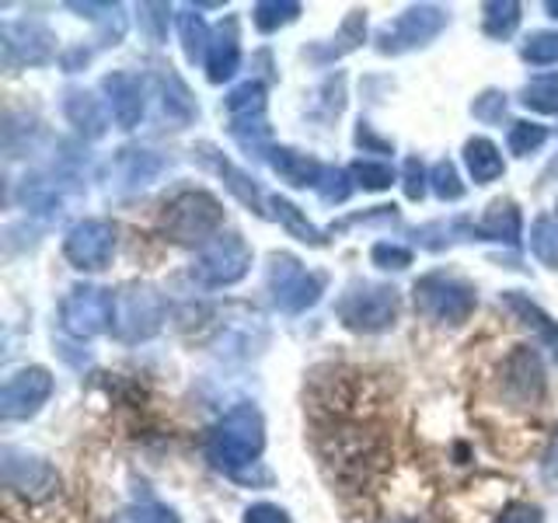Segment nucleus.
Wrapping results in <instances>:
<instances>
[{
  "mask_svg": "<svg viewBox=\"0 0 558 523\" xmlns=\"http://www.w3.org/2000/svg\"><path fill=\"white\" fill-rule=\"evenodd\" d=\"M322 461L328 464L331 478L345 488L371 485L391 461L388 436L363 423H331L318 436Z\"/></svg>",
  "mask_w": 558,
  "mask_h": 523,
  "instance_id": "1",
  "label": "nucleus"
},
{
  "mask_svg": "<svg viewBox=\"0 0 558 523\" xmlns=\"http://www.w3.org/2000/svg\"><path fill=\"white\" fill-rule=\"evenodd\" d=\"M262 450H266V418L248 401L223 412L206 436V458L234 478H241L244 467L258 464Z\"/></svg>",
  "mask_w": 558,
  "mask_h": 523,
  "instance_id": "2",
  "label": "nucleus"
},
{
  "mask_svg": "<svg viewBox=\"0 0 558 523\" xmlns=\"http://www.w3.org/2000/svg\"><path fill=\"white\" fill-rule=\"evenodd\" d=\"M223 227V206L214 192L206 188H185L174 199L165 203L157 217V231L174 244H206L220 234Z\"/></svg>",
  "mask_w": 558,
  "mask_h": 523,
  "instance_id": "3",
  "label": "nucleus"
},
{
  "mask_svg": "<svg viewBox=\"0 0 558 523\" xmlns=\"http://www.w3.org/2000/svg\"><path fill=\"white\" fill-rule=\"evenodd\" d=\"M412 301H415V311L426 314L429 321L458 328L471 318V314H475L478 293L464 276L436 269V272H426V276L415 279Z\"/></svg>",
  "mask_w": 558,
  "mask_h": 523,
  "instance_id": "4",
  "label": "nucleus"
},
{
  "mask_svg": "<svg viewBox=\"0 0 558 523\" xmlns=\"http://www.w3.org/2000/svg\"><path fill=\"white\" fill-rule=\"evenodd\" d=\"M336 314L349 331H356V336H377V331H388L398 321V290L388 283L356 279V283H349L345 293L339 296Z\"/></svg>",
  "mask_w": 558,
  "mask_h": 523,
  "instance_id": "5",
  "label": "nucleus"
},
{
  "mask_svg": "<svg viewBox=\"0 0 558 523\" xmlns=\"http://www.w3.org/2000/svg\"><path fill=\"white\" fill-rule=\"evenodd\" d=\"M328 276L325 272H311L301 258H293L287 252H272L269 255V272H266V287L272 304L283 314H301L322 301Z\"/></svg>",
  "mask_w": 558,
  "mask_h": 523,
  "instance_id": "6",
  "label": "nucleus"
},
{
  "mask_svg": "<svg viewBox=\"0 0 558 523\" xmlns=\"http://www.w3.org/2000/svg\"><path fill=\"white\" fill-rule=\"evenodd\" d=\"M168 304L150 283H126L116 293V339L119 342H147L165 328Z\"/></svg>",
  "mask_w": 558,
  "mask_h": 523,
  "instance_id": "7",
  "label": "nucleus"
},
{
  "mask_svg": "<svg viewBox=\"0 0 558 523\" xmlns=\"http://www.w3.org/2000/svg\"><path fill=\"white\" fill-rule=\"evenodd\" d=\"M252 272V244L234 231H220L192 262V279L206 290H223L241 283Z\"/></svg>",
  "mask_w": 558,
  "mask_h": 523,
  "instance_id": "8",
  "label": "nucleus"
},
{
  "mask_svg": "<svg viewBox=\"0 0 558 523\" xmlns=\"http://www.w3.org/2000/svg\"><path fill=\"white\" fill-rule=\"evenodd\" d=\"M60 325L74 339L105 336L116 325V293L95 283L74 287L60 304Z\"/></svg>",
  "mask_w": 558,
  "mask_h": 523,
  "instance_id": "9",
  "label": "nucleus"
},
{
  "mask_svg": "<svg viewBox=\"0 0 558 523\" xmlns=\"http://www.w3.org/2000/svg\"><path fill=\"white\" fill-rule=\"evenodd\" d=\"M444 28H447V11L440 4H412L409 11H401L391 25H384L377 32V49L384 57L412 52L418 46H429Z\"/></svg>",
  "mask_w": 558,
  "mask_h": 523,
  "instance_id": "10",
  "label": "nucleus"
},
{
  "mask_svg": "<svg viewBox=\"0 0 558 523\" xmlns=\"http://www.w3.org/2000/svg\"><path fill=\"white\" fill-rule=\"evenodd\" d=\"M63 255L81 272H98L116 255V223L101 217L77 220L63 238Z\"/></svg>",
  "mask_w": 558,
  "mask_h": 523,
  "instance_id": "11",
  "label": "nucleus"
},
{
  "mask_svg": "<svg viewBox=\"0 0 558 523\" xmlns=\"http://www.w3.org/2000/svg\"><path fill=\"white\" fill-rule=\"evenodd\" d=\"M0 467H4V485L28 502H43L49 496H57V488H60L57 467H52L46 458H39V453L4 447V461H0Z\"/></svg>",
  "mask_w": 558,
  "mask_h": 523,
  "instance_id": "12",
  "label": "nucleus"
},
{
  "mask_svg": "<svg viewBox=\"0 0 558 523\" xmlns=\"http://www.w3.org/2000/svg\"><path fill=\"white\" fill-rule=\"evenodd\" d=\"M49 394H52V374L46 366H22V370L11 374L4 388H0V415H4L8 423H25V418L43 412Z\"/></svg>",
  "mask_w": 558,
  "mask_h": 523,
  "instance_id": "13",
  "label": "nucleus"
},
{
  "mask_svg": "<svg viewBox=\"0 0 558 523\" xmlns=\"http://www.w3.org/2000/svg\"><path fill=\"white\" fill-rule=\"evenodd\" d=\"M502 394L520 409H534L548 391V377H545V363H541L537 349L531 345H517L510 356L502 360Z\"/></svg>",
  "mask_w": 558,
  "mask_h": 523,
  "instance_id": "14",
  "label": "nucleus"
},
{
  "mask_svg": "<svg viewBox=\"0 0 558 523\" xmlns=\"http://www.w3.org/2000/svg\"><path fill=\"white\" fill-rule=\"evenodd\" d=\"M0 46H4V63L14 66H43L57 52V35H52L43 22L35 17H22V22H4L0 28Z\"/></svg>",
  "mask_w": 558,
  "mask_h": 523,
  "instance_id": "15",
  "label": "nucleus"
},
{
  "mask_svg": "<svg viewBox=\"0 0 558 523\" xmlns=\"http://www.w3.org/2000/svg\"><path fill=\"white\" fill-rule=\"evenodd\" d=\"M101 95L105 105L112 109V119L119 130H136L140 119L147 112V92H144V81L130 70H112V74L101 77Z\"/></svg>",
  "mask_w": 558,
  "mask_h": 523,
  "instance_id": "16",
  "label": "nucleus"
},
{
  "mask_svg": "<svg viewBox=\"0 0 558 523\" xmlns=\"http://www.w3.org/2000/svg\"><path fill=\"white\" fill-rule=\"evenodd\" d=\"M192 154H196L209 171H217V174H220L223 185H227V192H231V196H234L244 209H252V214L266 217V209H262V188H258V182L252 179L248 171H241L234 161H227V157H223L214 144H196V150H192Z\"/></svg>",
  "mask_w": 558,
  "mask_h": 523,
  "instance_id": "17",
  "label": "nucleus"
},
{
  "mask_svg": "<svg viewBox=\"0 0 558 523\" xmlns=\"http://www.w3.org/2000/svg\"><path fill=\"white\" fill-rule=\"evenodd\" d=\"M502 304L517 314V321L523 328L534 331V339L541 342V349H548L551 363L558 366V321L551 318V314L541 307L537 301H531L527 293H520V290H506L502 293Z\"/></svg>",
  "mask_w": 558,
  "mask_h": 523,
  "instance_id": "18",
  "label": "nucleus"
},
{
  "mask_svg": "<svg viewBox=\"0 0 558 523\" xmlns=\"http://www.w3.org/2000/svg\"><path fill=\"white\" fill-rule=\"evenodd\" d=\"M203 66H206L209 84H223V81H231L238 74V66H241V35H238L234 17H227V22L214 32Z\"/></svg>",
  "mask_w": 558,
  "mask_h": 523,
  "instance_id": "19",
  "label": "nucleus"
},
{
  "mask_svg": "<svg viewBox=\"0 0 558 523\" xmlns=\"http://www.w3.org/2000/svg\"><path fill=\"white\" fill-rule=\"evenodd\" d=\"M266 161L279 179L293 188H318L322 174H325V165L318 161V157H311L304 150H293V147H279V144L269 147Z\"/></svg>",
  "mask_w": 558,
  "mask_h": 523,
  "instance_id": "20",
  "label": "nucleus"
},
{
  "mask_svg": "<svg viewBox=\"0 0 558 523\" xmlns=\"http://www.w3.org/2000/svg\"><path fill=\"white\" fill-rule=\"evenodd\" d=\"M63 115L70 119V126L87 139H101L105 133H109V112H105L101 98H95L92 92H81V87L66 92Z\"/></svg>",
  "mask_w": 558,
  "mask_h": 523,
  "instance_id": "21",
  "label": "nucleus"
},
{
  "mask_svg": "<svg viewBox=\"0 0 558 523\" xmlns=\"http://www.w3.org/2000/svg\"><path fill=\"white\" fill-rule=\"evenodd\" d=\"M161 171H165V161L154 150L126 147V150L116 154V179L122 182V188H126V192L147 188Z\"/></svg>",
  "mask_w": 558,
  "mask_h": 523,
  "instance_id": "22",
  "label": "nucleus"
},
{
  "mask_svg": "<svg viewBox=\"0 0 558 523\" xmlns=\"http://www.w3.org/2000/svg\"><path fill=\"white\" fill-rule=\"evenodd\" d=\"M366 39V11H349L345 14V22L339 25V35H331L328 42H322V46H314L307 57L314 60V63H331V60H339V57H345V52H353V49H360V42Z\"/></svg>",
  "mask_w": 558,
  "mask_h": 523,
  "instance_id": "23",
  "label": "nucleus"
},
{
  "mask_svg": "<svg viewBox=\"0 0 558 523\" xmlns=\"http://www.w3.org/2000/svg\"><path fill=\"white\" fill-rule=\"evenodd\" d=\"M161 105H165V115L171 122H179V126H189L192 119H199V105L192 98L189 84L179 77V70L171 66H161Z\"/></svg>",
  "mask_w": 558,
  "mask_h": 523,
  "instance_id": "24",
  "label": "nucleus"
},
{
  "mask_svg": "<svg viewBox=\"0 0 558 523\" xmlns=\"http://www.w3.org/2000/svg\"><path fill=\"white\" fill-rule=\"evenodd\" d=\"M464 165H468L471 179H475V185H493L496 179H502V171H506L499 147L485 136H471L464 144Z\"/></svg>",
  "mask_w": 558,
  "mask_h": 523,
  "instance_id": "25",
  "label": "nucleus"
},
{
  "mask_svg": "<svg viewBox=\"0 0 558 523\" xmlns=\"http://www.w3.org/2000/svg\"><path fill=\"white\" fill-rule=\"evenodd\" d=\"M482 231H485V241H502V244H513V248H517L520 238H523V217H520L517 203L496 199L493 206L485 209Z\"/></svg>",
  "mask_w": 558,
  "mask_h": 523,
  "instance_id": "26",
  "label": "nucleus"
},
{
  "mask_svg": "<svg viewBox=\"0 0 558 523\" xmlns=\"http://www.w3.org/2000/svg\"><path fill=\"white\" fill-rule=\"evenodd\" d=\"M174 25H179V35H182V52L189 63H206V52H209V39H214V32L206 28L199 8H182L174 14Z\"/></svg>",
  "mask_w": 558,
  "mask_h": 523,
  "instance_id": "27",
  "label": "nucleus"
},
{
  "mask_svg": "<svg viewBox=\"0 0 558 523\" xmlns=\"http://www.w3.org/2000/svg\"><path fill=\"white\" fill-rule=\"evenodd\" d=\"M269 206L276 209V220L283 223V231H287L290 238H296L301 244H311V248H325V244H328L325 231H318V227H314V223L304 217V209H301V206H293V203L283 199V196H272Z\"/></svg>",
  "mask_w": 558,
  "mask_h": 523,
  "instance_id": "28",
  "label": "nucleus"
},
{
  "mask_svg": "<svg viewBox=\"0 0 558 523\" xmlns=\"http://www.w3.org/2000/svg\"><path fill=\"white\" fill-rule=\"evenodd\" d=\"M301 4L296 0H258V4L252 8V22L262 35H272L279 28L293 25L296 17H301Z\"/></svg>",
  "mask_w": 558,
  "mask_h": 523,
  "instance_id": "29",
  "label": "nucleus"
},
{
  "mask_svg": "<svg viewBox=\"0 0 558 523\" xmlns=\"http://www.w3.org/2000/svg\"><path fill=\"white\" fill-rule=\"evenodd\" d=\"M520 105L537 115H558V74L531 77L520 87Z\"/></svg>",
  "mask_w": 558,
  "mask_h": 523,
  "instance_id": "30",
  "label": "nucleus"
},
{
  "mask_svg": "<svg viewBox=\"0 0 558 523\" xmlns=\"http://www.w3.org/2000/svg\"><path fill=\"white\" fill-rule=\"evenodd\" d=\"M227 115H231V119L266 115V84L252 77V81L231 87V95H227Z\"/></svg>",
  "mask_w": 558,
  "mask_h": 523,
  "instance_id": "31",
  "label": "nucleus"
},
{
  "mask_svg": "<svg viewBox=\"0 0 558 523\" xmlns=\"http://www.w3.org/2000/svg\"><path fill=\"white\" fill-rule=\"evenodd\" d=\"M482 32L488 39H510L520 25V4L517 0H488L482 8Z\"/></svg>",
  "mask_w": 558,
  "mask_h": 523,
  "instance_id": "32",
  "label": "nucleus"
},
{
  "mask_svg": "<svg viewBox=\"0 0 558 523\" xmlns=\"http://www.w3.org/2000/svg\"><path fill=\"white\" fill-rule=\"evenodd\" d=\"M531 252L545 269H558V223L537 217L531 223Z\"/></svg>",
  "mask_w": 558,
  "mask_h": 523,
  "instance_id": "33",
  "label": "nucleus"
},
{
  "mask_svg": "<svg viewBox=\"0 0 558 523\" xmlns=\"http://www.w3.org/2000/svg\"><path fill=\"white\" fill-rule=\"evenodd\" d=\"M429 188H433V196L440 199V203H458L464 199V182H461V174H458V165L453 161H436L429 168Z\"/></svg>",
  "mask_w": 558,
  "mask_h": 523,
  "instance_id": "34",
  "label": "nucleus"
},
{
  "mask_svg": "<svg viewBox=\"0 0 558 523\" xmlns=\"http://www.w3.org/2000/svg\"><path fill=\"white\" fill-rule=\"evenodd\" d=\"M506 144H510V154L531 157V154H537L541 147L548 144V130L541 126V122H513L510 136H506Z\"/></svg>",
  "mask_w": 558,
  "mask_h": 523,
  "instance_id": "35",
  "label": "nucleus"
},
{
  "mask_svg": "<svg viewBox=\"0 0 558 523\" xmlns=\"http://www.w3.org/2000/svg\"><path fill=\"white\" fill-rule=\"evenodd\" d=\"M353 188H356V182H353V174H349L345 168H328L325 165V174H322V182H318V196H322V203H328V206H342L349 196H353Z\"/></svg>",
  "mask_w": 558,
  "mask_h": 523,
  "instance_id": "36",
  "label": "nucleus"
},
{
  "mask_svg": "<svg viewBox=\"0 0 558 523\" xmlns=\"http://www.w3.org/2000/svg\"><path fill=\"white\" fill-rule=\"evenodd\" d=\"M349 174H353V182L366 192H384L395 185V168L384 161H353Z\"/></svg>",
  "mask_w": 558,
  "mask_h": 523,
  "instance_id": "37",
  "label": "nucleus"
},
{
  "mask_svg": "<svg viewBox=\"0 0 558 523\" xmlns=\"http://www.w3.org/2000/svg\"><path fill=\"white\" fill-rule=\"evenodd\" d=\"M523 60L534 66H551L558 63V32H534L527 42H523Z\"/></svg>",
  "mask_w": 558,
  "mask_h": 523,
  "instance_id": "38",
  "label": "nucleus"
},
{
  "mask_svg": "<svg viewBox=\"0 0 558 523\" xmlns=\"http://www.w3.org/2000/svg\"><path fill=\"white\" fill-rule=\"evenodd\" d=\"M412 248H405V244H398V241H377L374 248H371V262L377 269H395V272H401V269H409L412 266Z\"/></svg>",
  "mask_w": 558,
  "mask_h": 523,
  "instance_id": "39",
  "label": "nucleus"
},
{
  "mask_svg": "<svg viewBox=\"0 0 558 523\" xmlns=\"http://www.w3.org/2000/svg\"><path fill=\"white\" fill-rule=\"evenodd\" d=\"M168 22H171V8L168 4H140V32H144L154 46L165 42Z\"/></svg>",
  "mask_w": 558,
  "mask_h": 523,
  "instance_id": "40",
  "label": "nucleus"
},
{
  "mask_svg": "<svg viewBox=\"0 0 558 523\" xmlns=\"http://www.w3.org/2000/svg\"><path fill=\"white\" fill-rule=\"evenodd\" d=\"M471 115L485 122V126H499L506 119V95L496 92V87H488V92H482L475 101H471Z\"/></svg>",
  "mask_w": 558,
  "mask_h": 523,
  "instance_id": "41",
  "label": "nucleus"
},
{
  "mask_svg": "<svg viewBox=\"0 0 558 523\" xmlns=\"http://www.w3.org/2000/svg\"><path fill=\"white\" fill-rule=\"evenodd\" d=\"M401 185H405V196L415 199V203L426 196L429 171L423 168V161H418V157H405V165H401Z\"/></svg>",
  "mask_w": 558,
  "mask_h": 523,
  "instance_id": "42",
  "label": "nucleus"
},
{
  "mask_svg": "<svg viewBox=\"0 0 558 523\" xmlns=\"http://www.w3.org/2000/svg\"><path fill=\"white\" fill-rule=\"evenodd\" d=\"M493 523H545V513L534 502H510Z\"/></svg>",
  "mask_w": 558,
  "mask_h": 523,
  "instance_id": "43",
  "label": "nucleus"
},
{
  "mask_svg": "<svg viewBox=\"0 0 558 523\" xmlns=\"http://www.w3.org/2000/svg\"><path fill=\"white\" fill-rule=\"evenodd\" d=\"M244 523H290V513L276 502H255L244 510Z\"/></svg>",
  "mask_w": 558,
  "mask_h": 523,
  "instance_id": "44",
  "label": "nucleus"
},
{
  "mask_svg": "<svg viewBox=\"0 0 558 523\" xmlns=\"http://www.w3.org/2000/svg\"><path fill=\"white\" fill-rule=\"evenodd\" d=\"M356 147H363L366 154H391L395 150L391 139H384V136L374 133L371 122H360V126H356Z\"/></svg>",
  "mask_w": 558,
  "mask_h": 523,
  "instance_id": "45",
  "label": "nucleus"
},
{
  "mask_svg": "<svg viewBox=\"0 0 558 523\" xmlns=\"http://www.w3.org/2000/svg\"><path fill=\"white\" fill-rule=\"evenodd\" d=\"M136 523H182L179 513L171 510V506L165 502H147V506H140V510H133Z\"/></svg>",
  "mask_w": 558,
  "mask_h": 523,
  "instance_id": "46",
  "label": "nucleus"
},
{
  "mask_svg": "<svg viewBox=\"0 0 558 523\" xmlns=\"http://www.w3.org/2000/svg\"><path fill=\"white\" fill-rule=\"evenodd\" d=\"M541 471H545L548 482H558V429L551 433V443L545 450V458H541Z\"/></svg>",
  "mask_w": 558,
  "mask_h": 523,
  "instance_id": "47",
  "label": "nucleus"
},
{
  "mask_svg": "<svg viewBox=\"0 0 558 523\" xmlns=\"http://www.w3.org/2000/svg\"><path fill=\"white\" fill-rule=\"evenodd\" d=\"M112 523H136L133 513H122V516H112Z\"/></svg>",
  "mask_w": 558,
  "mask_h": 523,
  "instance_id": "48",
  "label": "nucleus"
},
{
  "mask_svg": "<svg viewBox=\"0 0 558 523\" xmlns=\"http://www.w3.org/2000/svg\"><path fill=\"white\" fill-rule=\"evenodd\" d=\"M545 11H548L551 17H558V0H548V4H545Z\"/></svg>",
  "mask_w": 558,
  "mask_h": 523,
  "instance_id": "49",
  "label": "nucleus"
},
{
  "mask_svg": "<svg viewBox=\"0 0 558 523\" xmlns=\"http://www.w3.org/2000/svg\"><path fill=\"white\" fill-rule=\"evenodd\" d=\"M388 523H415V520H388Z\"/></svg>",
  "mask_w": 558,
  "mask_h": 523,
  "instance_id": "50",
  "label": "nucleus"
},
{
  "mask_svg": "<svg viewBox=\"0 0 558 523\" xmlns=\"http://www.w3.org/2000/svg\"><path fill=\"white\" fill-rule=\"evenodd\" d=\"M555 209H558V206H555Z\"/></svg>",
  "mask_w": 558,
  "mask_h": 523,
  "instance_id": "51",
  "label": "nucleus"
}]
</instances>
